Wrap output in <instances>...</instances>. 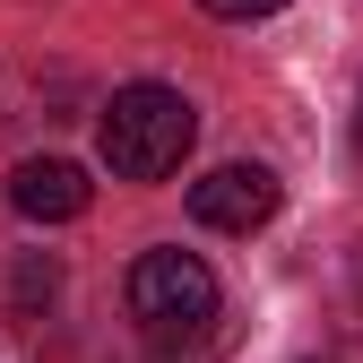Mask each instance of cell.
<instances>
[{"label": "cell", "mask_w": 363, "mask_h": 363, "mask_svg": "<svg viewBox=\"0 0 363 363\" xmlns=\"http://www.w3.org/2000/svg\"><path fill=\"white\" fill-rule=\"evenodd\" d=\"M191 139H199L191 96H182V86H156V78L121 86V96L104 104V121H96V147H104L113 182H164V173H182Z\"/></svg>", "instance_id": "1"}, {"label": "cell", "mask_w": 363, "mask_h": 363, "mask_svg": "<svg viewBox=\"0 0 363 363\" xmlns=\"http://www.w3.org/2000/svg\"><path fill=\"white\" fill-rule=\"evenodd\" d=\"M121 294H130V320H139L147 337H199L216 320V268L199 251H173V242H156V251L130 259V286Z\"/></svg>", "instance_id": "2"}, {"label": "cell", "mask_w": 363, "mask_h": 363, "mask_svg": "<svg viewBox=\"0 0 363 363\" xmlns=\"http://www.w3.org/2000/svg\"><path fill=\"white\" fill-rule=\"evenodd\" d=\"M277 199H286V182L268 164H216V173L191 182V216L208 234H259V225L277 216Z\"/></svg>", "instance_id": "3"}, {"label": "cell", "mask_w": 363, "mask_h": 363, "mask_svg": "<svg viewBox=\"0 0 363 363\" xmlns=\"http://www.w3.org/2000/svg\"><path fill=\"white\" fill-rule=\"evenodd\" d=\"M86 199H96V182H86L69 156H26L9 173V208L35 216V225H69V216H86Z\"/></svg>", "instance_id": "4"}, {"label": "cell", "mask_w": 363, "mask_h": 363, "mask_svg": "<svg viewBox=\"0 0 363 363\" xmlns=\"http://www.w3.org/2000/svg\"><path fill=\"white\" fill-rule=\"evenodd\" d=\"M52 286H61V277H52V259H26V268H18V286H9V294H18V303L35 311V303H52Z\"/></svg>", "instance_id": "5"}, {"label": "cell", "mask_w": 363, "mask_h": 363, "mask_svg": "<svg viewBox=\"0 0 363 363\" xmlns=\"http://www.w3.org/2000/svg\"><path fill=\"white\" fill-rule=\"evenodd\" d=\"M199 9H208V18H234V26H242V18H277L286 0H199Z\"/></svg>", "instance_id": "6"}, {"label": "cell", "mask_w": 363, "mask_h": 363, "mask_svg": "<svg viewBox=\"0 0 363 363\" xmlns=\"http://www.w3.org/2000/svg\"><path fill=\"white\" fill-rule=\"evenodd\" d=\"M354 147H363V86H354Z\"/></svg>", "instance_id": "7"}]
</instances>
